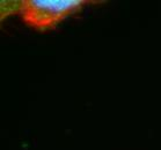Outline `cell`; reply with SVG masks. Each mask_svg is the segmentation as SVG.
<instances>
[{"label": "cell", "instance_id": "obj_2", "mask_svg": "<svg viewBox=\"0 0 161 150\" xmlns=\"http://www.w3.org/2000/svg\"><path fill=\"white\" fill-rule=\"evenodd\" d=\"M22 0H15V1H1V21L7 18L11 15H19L21 9Z\"/></svg>", "mask_w": 161, "mask_h": 150}, {"label": "cell", "instance_id": "obj_1", "mask_svg": "<svg viewBox=\"0 0 161 150\" xmlns=\"http://www.w3.org/2000/svg\"><path fill=\"white\" fill-rule=\"evenodd\" d=\"M104 1L92 0H22L20 18L27 27L38 33L55 30L67 18L74 16L87 6Z\"/></svg>", "mask_w": 161, "mask_h": 150}]
</instances>
